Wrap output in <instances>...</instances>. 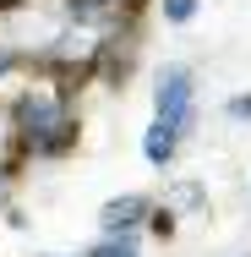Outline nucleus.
<instances>
[{
	"label": "nucleus",
	"instance_id": "f257e3e1",
	"mask_svg": "<svg viewBox=\"0 0 251 257\" xmlns=\"http://www.w3.org/2000/svg\"><path fill=\"white\" fill-rule=\"evenodd\" d=\"M158 120L164 126H175V132H186L191 126V77L180 71V66H169L164 77H158Z\"/></svg>",
	"mask_w": 251,
	"mask_h": 257
},
{
	"label": "nucleus",
	"instance_id": "f03ea898",
	"mask_svg": "<svg viewBox=\"0 0 251 257\" xmlns=\"http://www.w3.org/2000/svg\"><path fill=\"white\" fill-rule=\"evenodd\" d=\"M175 137H180L175 126H164V120H153V126H148V137H142V154H148L153 164H169V154H175Z\"/></svg>",
	"mask_w": 251,
	"mask_h": 257
},
{
	"label": "nucleus",
	"instance_id": "7ed1b4c3",
	"mask_svg": "<svg viewBox=\"0 0 251 257\" xmlns=\"http://www.w3.org/2000/svg\"><path fill=\"white\" fill-rule=\"evenodd\" d=\"M142 197H115V203H104V230H126V224H137L142 219Z\"/></svg>",
	"mask_w": 251,
	"mask_h": 257
},
{
	"label": "nucleus",
	"instance_id": "20e7f679",
	"mask_svg": "<svg viewBox=\"0 0 251 257\" xmlns=\"http://www.w3.org/2000/svg\"><path fill=\"white\" fill-rule=\"evenodd\" d=\"M22 115H28V132H55V126H60V109H55L50 99H28Z\"/></svg>",
	"mask_w": 251,
	"mask_h": 257
},
{
	"label": "nucleus",
	"instance_id": "39448f33",
	"mask_svg": "<svg viewBox=\"0 0 251 257\" xmlns=\"http://www.w3.org/2000/svg\"><path fill=\"white\" fill-rule=\"evenodd\" d=\"M191 11H197V0H164V17L169 22H191Z\"/></svg>",
	"mask_w": 251,
	"mask_h": 257
},
{
	"label": "nucleus",
	"instance_id": "423d86ee",
	"mask_svg": "<svg viewBox=\"0 0 251 257\" xmlns=\"http://www.w3.org/2000/svg\"><path fill=\"white\" fill-rule=\"evenodd\" d=\"M93 257H137V246H131V241H104Z\"/></svg>",
	"mask_w": 251,
	"mask_h": 257
},
{
	"label": "nucleus",
	"instance_id": "0eeeda50",
	"mask_svg": "<svg viewBox=\"0 0 251 257\" xmlns=\"http://www.w3.org/2000/svg\"><path fill=\"white\" fill-rule=\"evenodd\" d=\"M229 115H235V120H246V115H251V99H235V104H229Z\"/></svg>",
	"mask_w": 251,
	"mask_h": 257
}]
</instances>
